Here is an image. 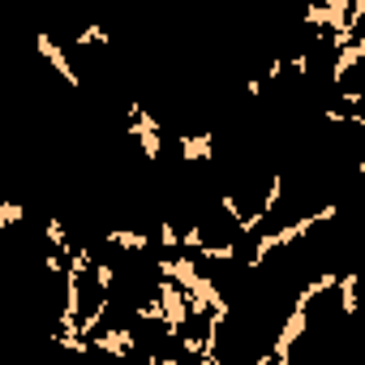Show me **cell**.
<instances>
[{
  "label": "cell",
  "mask_w": 365,
  "mask_h": 365,
  "mask_svg": "<svg viewBox=\"0 0 365 365\" xmlns=\"http://www.w3.org/2000/svg\"><path fill=\"white\" fill-rule=\"evenodd\" d=\"M318 224H323V215H318V211H309V215H301V219H292V224H288V228H279V232H262V236L254 241V254H250V262H245V266H250V271H262V262L271 258L275 250L292 245V241H297V236L314 232Z\"/></svg>",
  "instance_id": "6da1fadb"
},
{
  "label": "cell",
  "mask_w": 365,
  "mask_h": 365,
  "mask_svg": "<svg viewBox=\"0 0 365 365\" xmlns=\"http://www.w3.org/2000/svg\"><path fill=\"white\" fill-rule=\"evenodd\" d=\"M309 331V305H292V314L284 318V327H279V335H275V365H292V344Z\"/></svg>",
  "instance_id": "7a4b0ae2"
},
{
  "label": "cell",
  "mask_w": 365,
  "mask_h": 365,
  "mask_svg": "<svg viewBox=\"0 0 365 365\" xmlns=\"http://www.w3.org/2000/svg\"><path fill=\"white\" fill-rule=\"evenodd\" d=\"M35 52H39V56L47 60V65H52V69L60 73V78H65V82H69L73 90H78V86H82V78H78V73H73V65H69V56L60 52V43H56L52 35H35Z\"/></svg>",
  "instance_id": "3957f363"
},
{
  "label": "cell",
  "mask_w": 365,
  "mask_h": 365,
  "mask_svg": "<svg viewBox=\"0 0 365 365\" xmlns=\"http://www.w3.org/2000/svg\"><path fill=\"white\" fill-rule=\"evenodd\" d=\"M90 344L99 348L104 357H116V361H125V357L138 348V335H133L129 327H112V331H104V335H95Z\"/></svg>",
  "instance_id": "277c9868"
},
{
  "label": "cell",
  "mask_w": 365,
  "mask_h": 365,
  "mask_svg": "<svg viewBox=\"0 0 365 365\" xmlns=\"http://www.w3.org/2000/svg\"><path fill=\"white\" fill-rule=\"evenodd\" d=\"M104 241L108 245H116V250H125V254H142L146 245H151V236H146L142 228L133 232V228H112V232H104Z\"/></svg>",
  "instance_id": "5b68a950"
},
{
  "label": "cell",
  "mask_w": 365,
  "mask_h": 365,
  "mask_svg": "<svg viewBox=\"0 0 365 365\" xmlns=\"http://www.w3.org/2000/svg\"><path fill=\"white\" fill-rule=\"evenodd\" d=\"M177 146H181V159H185V163H202V159H211V155H215V142H211V133L181 138Z\"/></svg>",
  "instance_id": "8992f818"
},
{
  "label": "cell",
  "mask_w": 365,
  "mask_h": 365,
  "mask_svg": "<svg viewBox=\"0 0 365 365\" xmlns=\"http://www.w3.org/2000/svg\"><path fill=\"white\" fill-rule=\"evenodd\" d=\"M357 288H361V275H339V309H344V318H352V314L361 309V297H357Z\"/></svg>",
  "instance_id": "52a82bcc"
},
{
  "label": "cell",
  "mask_w": 365,
  "mask_h": 365,
  "mask_svg": "<svg viewBox=\"0 0 365 365\" xmlns=\"http://www.w3.org/2000/svg\"><path fill=\"white\" fill-rule=\"evenodd\" d=\"M90 279H95V284H99V292H108V288L116 284V271H112V266H108V262H95V266H90Z\"/></svg>",
  "instance_id": "ba28073f"
},
{
  "label": "cell",
  "mask_w": 365,
  "mask_h": 365,
  "mask_svg": "<svg viewBox=\"0 0 365 365\" xmlns=\"http://www.w3.org/2000/svg\"><path fill=\"white\" fill-rule=\"evenodd\" d=\"M206 245V241H202V224H189L185 232H181V250H193V254H198Z\"/></svg>",
  "instance_id": "9c48e42d"
},
{
  "label": "cell",
  "mask_w": 365,
  "mask_h": 365,
  "mask_svg": "<svg viewBox=\"0 0 365 365\" xmlns=\"http://www.w3.org/2000/svg\"><path fill=\"white\" fill-rule=\"evenodd\" d=\"M22 215H26V211H22L17 202H0V228H13V224H22Z\"/></svg>",
  "instance_id": "30bf717a"
},
{
  "label": "cell",
  "mask_w": 365,
  "mask_h": 365,
  "mask_svg": "<svg viewBox=\"0 0 365 365\" xmlns=\"http://www.w3.org/2000/svg\"><path fill=\"white\" fill-rule=\"evenodd\" d=\"M159 245H163V250H172V254L181 250V232H177L172 224H168V219H163V224H159Z\"/></svg>",
  "instance_id": "8fae6325"
},
{
  "label": "cell",
  "mask_w": 365,
  "mask_h": 365,
  "mask_svg": "<svg viewBox=\"0 0 365 365\" xmlns=\"http://www.w3.org/2000/svg\"><path fill=\"white\" fill-rule=\"evenodd\" d=\"M73 43H78V47H95V43H108V35H104V26H86L82 35H73Z\"/></svg>",
  "instance_id": "7c38bea8"
},
{
  "label": "cell",
  "mask_w": 365,
  "mask_h": 365,
  "mask_svg": "<svg viewBox=\"0 0 365 365\" xmlns=\"http://www.w3.org/2000/svg\"><path fill=\"white\" fill-rule=\"evenodd\" d=\"M262 90H266V78H250V82H245V95H250V99H258Z\"/></svg>",
  "instance_id": "4fadbf2b"
},
{
  "label": "cell",
  "mask_w": 365,
  "mask_h": 365,
  "mask_svg": "<svg viewBox=\"0 0 365 365\" xmlns=\"http://www.w3.org/2000/svg\"><path fill=\"white\" fill-rule=\"evenodd\" d=\"M254 365H275V352H262V357H258Z\"/></svg>",
  "instance_id": "5bb4252c"
},
{
  "label": "cell",
  "mask_w": 365,
  "mask_h": 365,
  "mask_svg": "<svg viewBox=\"0 0 365 365\" xmlns=\"http://www.w3.org/2000/svg\"><path fill=\"white\" fill-rule=\"evenodd\" d=\"M357 177H365V159H361V163H357Z\"/></svg>",
  "instance_id": "9a60e30c"
},
{
  "label": "cell",
  "mask_w": 365,
  "mask_h": 365,
  "mask_svg": "<svg viewBox=\"0 0 365 365\" xmlns=\"http://www.w3.org/2000/svg\"><path fill=\"white\" fill-rule=\"evenodd\" d=\"M78 365H95V361H78Z\"/></svg>",
  "instance_id": "2e32d148"
}]
</instances>
